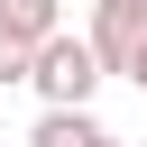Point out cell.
<instances>
[{"instance_id":"obj_1","label":"cell","mask_w":147,"mask_h":147,"mask_svg":"<svg viewBox=\"0 0 147 147\" xmlns=\"http://www.w3.org/2000/svg\"><path fill=\"white\" fill-rule=\"evenodd\" d=\"M37 101L46 110H92V92H101V55H92V37H74V28H55L46 46H37Z\"/></svg>"},{"instance_id":"obj_2","label":"cell","mask_w":147,"mask_h":147,"mask_svg":"<svg viewBox=\"0 0 147 147\" xmlns=\"http://www.w3.org/2000/svg\"><path fill=\"white\" fill-rule=\"evenodd\" d=\"M92 55H101V74H129V55L147 46V0H92Z\"/></svg>"},{"instance_id":"obj_5","label":"cell","mask_w":147,"mask_h":147,"mask_svg":"<svg viewBox=\"0 0 147 147\" xmlns=\"http://www.w3.org/2000/svg\"><path fill=\"white\" fill-rule=\"evenodd\" d=\"M28 74H37V46L0 28V92H9V83H28Z\"/></svg>"},{"instance_id":"obj_3","label":"cell","mask_w":147,"mask_h":147,"mask_svg":"<svg viewBox=\"0 0 147 147\" xmlns=\"http://www.w3.org/2000/svg\"><path fill=\"white\" fill-rule=\"evenodd\" d=\"M101 138H110V129H101L92 110H46V119L28 129V147H101Z\"/></svg>"},{"instance_id":"obj_6","label":"cell","mask_w":147,"mask_h":147,"mask_svg":"<svg viewBox=\"0 0 147 147\" xmlns=\"http://www.w3.org/2000/svg\"><path fill=\"white\" fill-rule=\"evenodd\" d=\"M129 83H138V92H147V46H138V55H129Z\"/></svg>"},{"instance_id":"obj_4","label":"cell","mask_w":147,"mask_h":147,"mask_svg":"<svg viewBox=\"0 0 147 147\" xmlns=\"http://www.w3.org/2000/svg\"><path fill=\"white\" fill-rule=\"evenodd\" d=\"M0 28L28 37V46H46V37L64 28V0H0Z\"/></svg>"},{"instance_id":"obj_7","label":"cell","mask_w":147,"mask_h":147,"mask_svg":"<svg viewBox=\"0 0 147 147\" xmlns=\"http://www.w3.org/2000/svg\"><path fill=\"white\" fill-rule=\"evenodd\" d=\"M101 147H119V138H101Z\"/></svg>"}]
</instances>
